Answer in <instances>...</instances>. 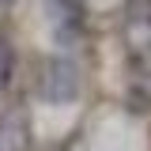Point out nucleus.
I'll return each instance as SVG.
<instances>
[{"label": "nucleus", "instance_id": "1", "mask_svg": "<svg viewBox=\"0 0 151 151\" xmlns=\"http://www.w3.org/2000/svg\"><path fill=\"white\" fill-rule=\"evenodd\" d=\"M38 91L49 102H72L79 94V68L68 57H49L42 64V76H38Z\"/></svg>", "mask_w": 151, "mask_h": 151}, {"label": "nucleus", "instance_id": "2", "mask_svg": "<svg viewBox=\"0 0 151 151\" xmlns=\"http://www.w3.org/2000/svg\"><path fill=\"white\" fill-rule=\"evenodd\" d=\"M34 136H30V117L27 110H4L0 113V151H30Z\"/></svg>", "mask_w": 151, "mask_h": 151}, {"label": "nucleus", "instance_id": "3", "mask_svg": "<svg viewBox=\"0 0 151 151\" xmlns=\"http://www.w3.org/2000/svg\"><path fill=\"white\" fill-rule=\"evenodd\" d=\"M12 68H15V57H12V45L0 38V94L8 91V83H12Z\"/></svg>", "mask_w": 151, "mask_h": 151}, {"label": "nucleus", "instance_id": "4", "mask_svg": "<svg viewBox=\"0 0 151 151\" xmlns=\"http://www.w3.org/2000/svg\"><path fill=\"white\" fill-rule=\"evenodd\" d=\"M0 4H12V0H0Z\"/></svg>", "mask_w": 151, "mask_h": 151}]
</instances>
